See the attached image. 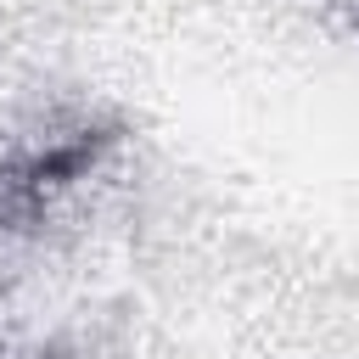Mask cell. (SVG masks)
<instances>
[{"label": "cell", "mask_w": 359, "mask_h": 359, "mask_svg": "<svg viewBox=\"0 0 359 359\" xmlns=\"http://www.w3.org/2000/svg\"><path fill=\"white\" fill-rule=\"evenodd\" d=\"M112 146V135H95V129H79L67 140H45V146H28L17 157L0 163V224L17 230V224H34L45 213V202L56 191H67L73 180H84L95 168V157Z\"/></svg>", "instance_id": "6da1fadb"}]
</instances>
